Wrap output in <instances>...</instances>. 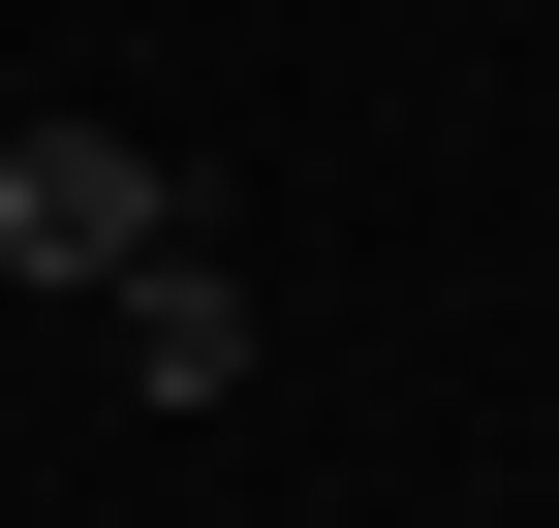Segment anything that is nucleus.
Instances as JSON below:
<instances>
[{
	"mask_svg": "<svg viewBox=\"0 0 559 528\" xmlns=\"http://www.w3.org/2000/svg\"><path fill=\"white\" fill-rule=\"evenodd\" d=\"M124 373H156V405H249V249H156V280H124Z\"/></svg>",
	"mask_w": 559,
	"mask_h": 528,
	"instance_id": "obj_2",
	"label": "nucleus"
},
{
	"mask_svg": "<svg viewBox=\"0 0 559 528\" xmlns=\"http://www.w3.org/2000/svg\"><path fill=\"white\" fill-rule=\"evenodd\" d=\"M156 249H218V187L156 156V124H0V280H156Z\"/></svg>",
	"mask_w": 559,
	"mask_h": 528,
	"instance_id": "obj_1",
	"label": "nucleus"
}]
</instances>
